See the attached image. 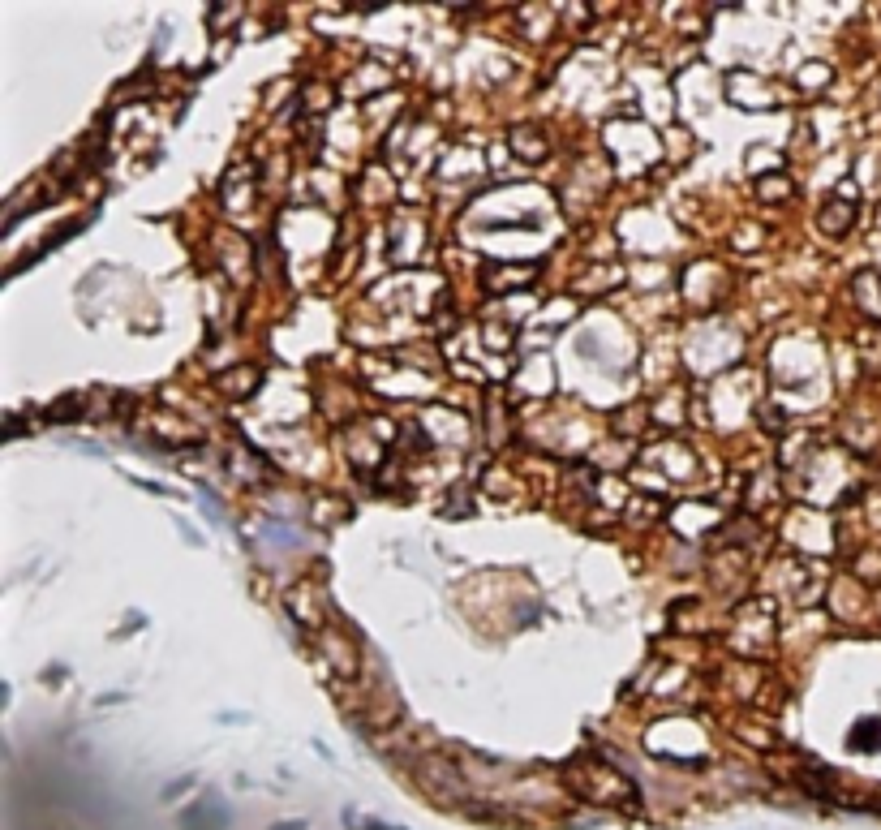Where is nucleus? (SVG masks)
<instances>
[{
	"label": "nucleus",
	"mask_w": 881,
	"mask_h": 830,
	"mask_svg": "<svg viewBox=\"0 0 881 830\" xmlns=\"http://www.w3.org/2000/svg\"><path fill=\"white\" fill-rule=\"evenodd\" d=\"M276 830H306V822H280Z\"/></svg>",
	"instance_id": "9"
},
{
	"label": "nucleus",
	"mask_w": 881,
	"mask_h": 830,
	"mask_svg": "<svg viewBox=\"0 0 881 830\" xmlns=\"http://www.w3.org/2000/svg\"><path fill=\"white\" fill-rule=\"evenodd\" d=\"M851 749H881V723L864 719L856 723V736H851Z\"/></svg>",
	"instance_id": "4"
},
{
	"label": "nucleus",
	"mask_w": 881,
	"mask_h": 830,
	"mask_svg": "<svg viewBox=\"0 0 881 830\" xmlns=\"http://www.w3.org/2000/svg\"><path fill=\"white\" fill-rule=\"evenodd\" d=\"M349 9H357V13H374V9H387V5H374V0H361V5H349Z\"/></svg>",
	"instance_id": "8"
},
{
	"label": "nucleus",
	"mask_w": 881,
	"mask_h": 830,
	"mask_svg": "<svg viewBox=\"0 0 881 830\" xmlns=\"http://www.w3.org/2000/svg\"><path fill=\"white\" fill-rule=\"evenodd\" d=\"M74 413H78V400H69V396H61V400H56V405H52V413H48V418L56 422V418H74Z\"/></svg>",
	"instance_id": "7"
},
{
	"label": "nucleus",
	"mask_w": 881,
	"mask_h": 830,
	"mask_svg": "<svg viewBox=\"0 0 881 830\" xmlns=\"http://www.w3.org/2000/svg\"><path fill=\"white\" fill-rule=\"evenodd\" d=\"M215 383H220V388H224L228 396H250V392H254V383H258V370H254V366H245V370H228V375H220Z\"/></svg>",
	"instance_id": "3"
},
{
	"label": "nucleus",
	"mask_w": 881,
	"mask_h": 830,
	"mask_svg": "<svg viewBox=\"0 0 881 830\" xmlns=\"http://www.w3.org/2000/svg\"><path fill=\"white\" fill-rule=\"evenodd\" d=\"M344 822H349L353 830H404V826H387V822H374V818H357L353 809L344 813Z\"/></svg>",
	"instance_id": "6"
},
{
	"label": "nucleus",
	"mask_w": 881,
	"mask_h": 830,
	"mask_svg": "<svg viewBox=\"0 0 881 830\" xmlns=\"http://www.w3.org/2000/svg\"><path fill=\"white\" fill-rule=\"evenodd\" d=\"M581 792H585L589 800H598V805H632V800H637V796H632V787H628V779L619 775V770L598 766V762L585 766Z\"/></svg>",
	"instance_id": "1"
},
{
	"label": "nucleus",
	"mask_w": 881,
	"mask_h": 830,
	"mask_svg": "<svg viewBox=\"0 0 881 830\" xmlns=\"http://www.w3.org/2000/svg\"><path fill=\"white\" fill-rule=\"evenodd\" d=\"M847 224H851L847 207H830V211H821V228H830V233H843Z\"/></svg>",
	"instance_id": "5"
},
{
	"label": "nucleus",
	"mask_w": 881,
	"mask_h": 830,
	"mask_svg": "<svg viewBox=\"0 0 881 830\" xmlns=\"http://www.w3.org/2000/svg\"><path fill=\"white\" fill-rule=\"evenodd\" d=\"M228 822H233V813L220 796H202L181 813V830H228Z\"/></svg>",
	"instance_id": "2"
}]
</instances>
